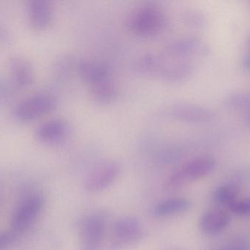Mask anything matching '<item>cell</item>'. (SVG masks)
I'll return each instance as SVG.
<instances>
[{"label":"cell","mask_w":250,"mask_h":250,"mask_svg":"<svg viewBox=\"0 0 250 250\" xmlns=\"http://www.w3.org/2000/svg\"><path fill=\"white\" fill-rule=\"evenodd\" d=\"M167 24L166 11L155 4H144L132 10L126 26L132 35L138 38H151L161 34Z\"/></svg>","instance_id":"cell-1"},{"label":"cell","mask_w":250,"mask_h":250,"mask_svg":"<svg viewBox=\"0 0 250 250\" xmlns=\"http://www.w3.org/2000/svg\"><path fill=\"white\" fill-rule=\"evenodd\" d=\"M216 167V160L211 156H200L182 164L167 181L170 189H177L188 183L208 176Z\"/></svg>","instance_id":"cell-2"},{"label":"cell","mask_w":250,"mask_h":250,"mask_svg":"<svg viewBox=\"0 0 250 250\" xmlns=\"http://www.w3.org/2000/svg\"><path fill=\"white\" fill-rule=\"evenodd\" d=\"M57 105V100L53 95L36 94L18 104L15 109V116L21 121H33L51 114L56 110Z\"/></svg>","instance_id":"cell-3"},{"label":"cell","mask_w":250,"mask_h":250,"mask_svg":"<svg viewBox=\"0 0 250 250\" xmlns=\"http://www.w3.org/2000/svg\"><path fill=\"white\" fill-rule=\"evenodd\" d=\"M106 228V217L95 212L85 217L81 223L79 242L82 250H100Z\"/></svg>","instance_id":"cell-4"},{"label":"cell","mask_w":250,"mask_h":250,"mask_svg":"<svg viewBox=\"0 0 250 250\" xmlns=\"http://www.w3.org/2000/svg\"><path fill=\"white\" fill-rule=\"evenodd\" d=\"M207 44L198 37L188 36L178 38L169 43L165 47L164 52L172 59L188 60L195 57H201L208 53Z\"/></svg>","instance_id":"cell-5"},{"label":"cell","mask_w":250,"mask_h":250,"mask_svg":"<svg viewBox=\"0 0 250 250\" xmlns=\"http://www.w3.org/2000/svg\"><path fill=\"white\" fill-rule=\"evenodd\" d=\"M167 114L173 120L190 124L207 123L214 117L209 109L189 102L174 103L167 109Z\"/></svg>","instance_id":"cell-6"},{"label":"cell","mask_w":250,"mask_h":250,"mask_svg":"<svg viewBox=\"0 0 250 250\" xmlns=\"http://www.w3.org/2000/svg\"><path fill=\"white\" fill-rule=\"evenodd\" d=\"M43 206L42 197L32 195L26 198L16 208L12 218V231L16 234L24 231L34 223Z\"/></svg>","instance_id":"cell-7"},{"label":"cell","mask_w":250,"mask_h":250,"mask_svg":"<svg viewBox=\"0 0 250 250\" xmlns=\"http://www.w3.org/2000/svg\"><path fill=\"white\" fill-rule=\"evenodd\" d=\"M143 234V227L135 217L126 216L117 220L112 229L114 248H123L138 242Z\"/></svg>","instance_id":"cell-8"},{"label":"cell","mask_w":250,"mask_h":250,"mask_svg":"<svg viewBox=\"0 0 250 250\" xmlns=\"http://www.w3.org/2000/svg\"><path fill=\"white\" fill-rule=\"evenodd\" d=\"M195 72V66L192 62L173 59L171 62L164 60L157 78L167 83L179 85L190 80Z\"/></svg>","instance_id":"cell-9"},{"label":"cell","mask_w":250,"mask_h":250,"mask_svg":"<svg viewBox=\"0 0 250 250\" xmlns=\"http://www.w3.org/2000/svg\"><path fill=\"white\" fill-rule=\"evenodd\" d=\"M121 167L116 161H108L95 169L86 179L85 187L89 192L106 189L117 180Z\"/></svg>","instance_id":"cell-10"},{"label":"cell","mask_w":250,"mask_h":250,"mask_svg":"<svg viewBox=\"0 0 250 250\" xmlns=\"http://www.w3.org/2000/svg\"><path fill=\"white\" fill-rule=\"evenodd\" d=\"M72 128L67 120L55 118L45 122L38 128V140L47 145H55L66 140L71 135Z\"/></svg>","instance_id":"cell-11"},{"label":"cell","mask_w":250,"mask_h":250,"mask_svg":"<svg viewBox=\"0 0 250 250\" xmlns=\"http://www.w3.org/2000/svg\"><path fill=\"white\" fill-rule=\"evenodd\" d=\"M28 18L32 28L43 31L50 27L54 19L52 4L46 0H32L28 3Z\"/></svg>","instance_id":"cell-12"},{"label":"cell","mask_w":250,"mask_h":250,"mask_svg":"<svg viewBox=\"0 0 250 250\" xmlns=\"http://www.w3.org/2000/svg\"><path fill=\"white\" fill-rule=\"evenodd\" d=\"M78 70L81 77L89 87L113 79L111 68L104 62L83 60L79 63Z\"/></svg>","instance_id":"cell-13"},{"label":"cell","mask_w":250,"mask_h":250,"mask_svg":"<svg viewBox=\"0 0 250 250\" xmlns=\"http://www.w3.org/2000/svg\"><path fill=\"white\" fill-rule=\"evenodd\" d=\"M230 222V216L224 210H210L201 216L199 227L205 234L214 235L223 231Z\"/></svg>","instance_id":"cell-14"},{"label":"cell","mask_w":250,"mask_h":250,"mask_svg":"<svg viewBox=\"0 0 250 250\" xmlns=\"http://www.w3.org/2000/svg\"><path fill=\"white\" fill-rule=\"evenodd\" d=\"M10 70L15 82L21 87H29L35 81V69L27 59L15 57L10 61Z\"/></svg>","instance_id":"cell-15"},{"label":"cell","mask_w":250,"mask_h":250,"mask_svg":"<svg viewBox=\"0 0 250 250\" xmlns=\"http://www.w3.org/2000/svg\"><path fill=\"white\" fill-rule=\"evenodd\" d=\"M92 99L100 105H108L114 102L119 95V87L113 79L90 87Z\"/></svg>","instance_id":"cell-16"},{"label":"cell","mask_w":250,"mask_h":250,"mask_svg":"<svg viewBox=\"0 0 250 250\" xmlns=\"http://www.w3.org/2000/svg\"><path fill=\"white\" fill-rule=\"evenodd\" d=\"M189 200L185 198H171L159 202L154 208L157 217H167L186 212L190 208Z\"/></svg>","instance_id":"cell-17"},{"label":"cell","mask_w":250,"mask_h":250,"mask_svg":"<svg viewBox=\"0 0 250 250\" xmlns=\"http://www.w3.org/2000/svg\"><path fill=\"white\" fill-rule=\"evenodd\" d=\"M164 59L157 54L147 53L138 59L137 69L143 74L157 77Z\"/></svg>","instance_id":"cell-18"},{"label":"cell","mask_w":250,"mask_h":250,"mask_svg":"<svg viewBox=\"0 0 250 250\" xmlns=\"http://www.w3.org/2000/svg\"><path fill=\"white\" fill-rule=\"evenodd\" d=\"M239 189L232 185H223L220 186L214 193V200L218 204L226 206H230L238 199Z\"/></svg>","instance_id":"cell-19"},{"label":"cell","mask_w":250,"mask_h":250,"mask_svg":"<svg viewBox=\"0 0 250 250\" xmlns=\"http://www.w3.org/2000/svg\"><path fill=\"white\" fill-rule=\"evenodd\" d=\"M181 19L185 25L195 29H202L207 23L204 13L195 9H188L182 12Z\"/></svg>","instance_id":"cell-20"},{"label":"cell","mask_w":250,"mask_h":250,"mask_svg":"<svg viewBox=\"0 0 250 250\" xmlns=\"http://www.w3.org/2000/svg\"><path fill=\"white\" fill-rule=\"evenodd\" d=\"M230 211L237 215H250V198L237 199L229 206Z\"/></svg>","instance_id":"cell-21"},{"label":"cell","mask_w":250,"mask_h":250,"mask_svg":"<svg viewBox=\"0 0 250 250\" xmlns=\"http://www.w3.org/2000/svg\"><path fill=\"white\" fill-rule=\"evenodd\" d=\"M229 104L233 107H248L250 104V94L239 93L230 97Z\"/></svg>","instance_id":"cell-22"},{"label":"cell","mask_w":250,"mask_h":250,"mask_svg":"<svg viewBox=\"0 0 250 250\" xmlns=\"http://www.w3.org/2000/svg\"><path fill=\"white\" fill-rule=\"evenodd\" d=\"M16 233L14 232L10 231L6 232V233H1L0 234V250L4 249L6 247L13 243L16 239Z\"/></svg>","instance_id":"cell-23"},{"label":"cell","mask_w":250,"mask_h":250,"mask_svg":"<svg viewBox=\"0 0 250 250\" xmlns=\"http://www.w3.org/2000/svg\"><path fill=\"white\" fill-rule=\"evenodd\" d=\"M8 94V85L4 81L0 80V98H5Z\"/></svg>","instance_id":"cell-24"},{"label":"cell","mask_w":250,"mask_h":250,"mask_svg":"<svg viewBox=\"0 0 250 250\" xmlns=\"http://www.w3.org/2000/svg\"><path fill=\"white\" fill-rule=\"evenodd\" d=\"M242 67L245 70L250 71V51L242 59Z\"/></svg>","instance_id":"cell-25"},{"label":"cell","mask_w":250,"mask_h":250,"mask_svg":"<svg viewBox=\"0 0 250 250\" xmlns=\"http://www.w3.org/2000/svg\"><path fill=\"white\" fill-rule=\"evenodd\" d=\"M223 250H245L242 249V248L239 247H230V248H226V249Z\"/></svg>","instance_id":"cell-26"},{"label":"cell","mask_w":250,"mask_h":250,"mask_svg":"<svg viewBox=\"0 0 250 250\" xmlns=\"http://www.w3.org/2000/svg\"><path fill=\"white\" fill-rule=\"evenodd\" d=\"M248 46L249 47V48L250 49V36L249 37V38H248Z\"/></svg>","instance_id":"cell-27"},{"label":"cell","mask_w":250,"mask_h":250,"mask_svg":"<svg viewBox=\"0 0 250 250\" xmlns=\"http://www.w3.org/2000/svg\"><path fill=\"white\" fill-rule=\"evenodd\" d=\"M182 250L178 249V248H176V249H171V250Z\"/></svg>","instance_id":"cell-28"}]
</instances>
